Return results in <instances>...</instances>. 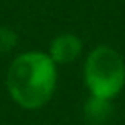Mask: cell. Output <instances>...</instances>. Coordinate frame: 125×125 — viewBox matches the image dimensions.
<instances>
[{"mask_svg": "<svg viewBox=\"0 0 125 125\" xmlns=\"http://www.w3.org/2000/svg\"><path fill=\"white\" fill-rule=\"evenodd\" d=\"M57 86V64L47 53L27 51L18 55L6 72L10 98L23 109L43 107Z\"/></svg>", "mask_w": 125, "mask_h": 125, "instance_id": "6da1fadb", "label": "cell"}, {"mask_svg": "<svg viewBox=\"0 0 125 125\" xmlns=\"http://www.w3.org/2000/svg\"><path fill=\"white\" fill-rule=\"evenodd\" d=\"M84 82L90 96L113 100L125 86V61L109 45L94 47L84 62Z\"/></svg>", "mask_w": 125, "mask_h": 125, "instance_id": "7a4b0ae2", "label": "cell"}, {"mask_svg": "<svg viewBox=\"0 0 125 125\" xmlns=\"http://www.w3.org/2000/svg\"><path fill=\"white\" fill-rule=\"evenodd\" d=\"M82 53V41L74 33H59L49 45V57L55 64L74 62Z\"/></svg>", "mask_w": 125, "mask_h": 125, "instance_id": "3957f363", "label": "cell"}, {"mask_svg": "<svg viewBox=\"0 0 125 125\" xmlns=\"http://www.w3.org/2000/svg\"><path fill=\"white\" fill-rule=\"evenodd\" d=\"M113 100L90 96L84 104V121L88 125H107L113 119Z\"/></svg>", "mask_w": 125, "mask_h": 125, "instance_id": "277c9868", "label": "cell"}, {"mask_svg": "<svg viewBox=\"0 0 125 125\" xmlns=\"http://www.w3.org/2000/svg\"><path fill=\"white\" fill-rule=\"evenodd\" d=\"M16 45H18V33L8 25H0V55L10 53Z\"/></svg>", "mask_w": 125, "mask_h": 125, "instance_id": "5b68a950", "label": "cell"}]
</instances>
